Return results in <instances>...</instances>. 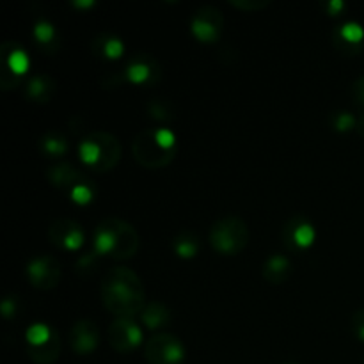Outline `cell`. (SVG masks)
Instances as JSON below:
<instances>
[{
    "mask_svg": "<svg viewBox=\"0 0 364 364\" xmlns=\"http://www.w3.org/2000/svg\"><path fill=\"white\" fill-rule=\"evenodd\" d=\"M39 151L48 159H60L70 151V142L60 132L48 130L39 139Z\"/></svg>",
    "mask_w": 364,
    "mask_h": 364,
    "instance_id": "obj_23",
    "label": "cell"
},
{
    "mask_svg": "<svg viewBox=\"0 0 364 364\" xmlns=\"http://www.w3.org/2000/svg\"><path fill=\"white\" fill-rule=\"evenodd\" d=\"M159 63L149 55H135L128 60L124 68L123 80H128L135 85H153L160 80Z\"/></svg>",
    "mask_w": 364,
    "mask_h": 364,
    "instance_id": "obj_12",
    "label": "cell"
},
{
    "mask_svg": "<svg viewBox=\"0 0 364 364\" xmlns=\"http://www.w3.org/2000/svg\"><path fill=\"white\" fill-rule=\"evenodd\" d=\"M92 53L96 57H103L107 60L119 59L124 53V43L121 41V38H117L116 34H110V32H103L98 38L92 41Z\"/></svg>",
    "mask_w": 364,
    "mask_h": 364,
    "instance_id": "obj_20",
    "label": "cell"
},
{
    "mask_svg": "<svg viewBox=\"0 0 364 364\" xmlns=\"http://www.w3.org/2000/svg\"><path fill=\"white\" fill-rule=\"evenodd\" d=\"M333 41L341 52L345 53H355L363 46L364 41V28L355 21H347L341 27L336 28L333 36Z\"/></svg>",
    "mask_w": 364,
    "mask_h": 364,
    "instance_id": "obj_17",
    "label": "cell"
},
{
    "mask_svg": "<svg viewBox=\"0 0 364 364\" xmlns=\"http://www.w3.org/2000/svg\"><path fill=\"white\" fill-rule=\"evenodd\" d=\"M0 63H2V70H0V85L2 89L9 91L20 85L21 78L31 68V60H28L27 52L23 46L18 41H6L0 46Z\"/></svg>",
    "mask_w": 364,
    "mask_h": 364,
    "instance_id": "obj_6",
    "label": "cell"
},
{
    "mask_svg": "<svg viewBox=\"0 0 364 364\" xmlns=\"http://www.w3.org/2000/svg\"><path fill=\"white\" fill-rule=\"evenodd\" d=\"M78 155L85 167H89L91 171L107 173L119 164L123 146H121L119 139L110 132L95 130L89 132L82 139L80 146H78Z\"/></svg>",
    "mask_w": 364,
    "mask_h": 364,
    "instance_id": "obj_4",
    "label": "cell"
},
{
    "mask_svg": "<svg viewBox=\"0 0 364 364\" xmlns=\"http://www.w3.org/2000/svg\"><path fill=\"white\" fill-rule=\"evenodd\" d=\"M249 228L244 219L237 215H226L215 220L210 230V244L217 252L235 256L244 251L249 244Z\"/></svg>",
    "mask_w": 364,
    "mask_h": 364,
    "instance_id": "obj_5",
    "label": "cell"
},
{
    "mask_svg": "<svg viewBox=\"0 0 364 364\" xmlns=\"http://www.w3.org/2000/svg\"><path fill=\"white\" fill-rule=\"evenodd\" d=\"M354 95H355V100H358L359 107H361L363 114H364V77L358 78V80H355Z\"/></svg>",
    "mask_w": 364,
    "mask_h": 364,
    "instance_id": "obj_31",
    "label": "cell"
},
{
    "mask_svg": "<svg viewBox=\"0 0 364 364\" xmlns=\"http://www.w3.org/2000/svg\"><path fill=\"white\" fill-rule=\"evenodd\" d=\"M352 329L354 334L364 343V309H358L352 316Z\"/></svg>",
    "mask_w": 364,
    "mask_h": 364,
    "instance_id": "obj_30",
    "label": "cell"
},
{
    "mask_svg": "<svg viewBox=\"0 0 364 364\" xmlns=\"http://www.w3.org/2000/svg\"><path fill=\"white\" fill-rule=\"evenodd\" d=\"M100 331L92 320H78L70 331V347L75 354L89 355L98 348Z\"/></svg>",
    "mask_w": 364,
    "mask_h": 364,
    "instance_id": "obj_14",
    "label": "cell"
},
{
    "mask_svg": "<svg viewBox=\"0 0 364 364\" xmlns=\"http://www.w3.org/2000/svg\"><path fill=\"white\" fill-rule=\"evenodd\" d=\"M141 238L130 223L117 217H107L96 226L92 251L112 259H130L139 251Z\"/></svg>",
    "mask_w": 364,
    "mask_h": 364,
    "instance_id": "obj_2",
    "label": "cell"
},
{
    "mask_svg": "<svg viewBox=\"0 0 364 364\" xmlns=\"http://www.w3.org/2000/svg\"><path fill=\"white\" fill-rule=\"evenodd\" d=\"M25 272H27V277L32 287L38 288V290H52V288L59 284L60 276H63L60 263L57 262V258L50 255L32 258L27 263Z\"/></svg>",
    "mask_w": 364,
    "mask_h": 364,
    "instance_id": "obj_9",
    "label": "cell"
},
{
    "mask_svg": "<svg viewBox=\"0 0 364 364\" xmlns=\"http://www.w3.org/2000/svg\"><path fill=\"white\" fill-rule=\"evenodd\" d=\"M46 178H48V181L53 187L60 188V191L70 194V192L87 176H85L84 173H80L73 164L59 162L53 164V166H50L48 169H46Z\"/></svg>",
    "mask_w": 364,
    "mask_h": 364,
    "instance_id": "obj_15",
    "label": "cell"
},
{
    "mask_svg": "<svg viewBox=\"0 0 364 364\" xmlns=\"http://www.w3.org/2000/svg\"><path fill=\"white\" fill-rule=\"evenodd\" d=\"M57 84L53 82L52 77L45 73L32 75L27 82H25L23 95L34 103H48L50 100L55 96Z\"/></svg>",
    "mask_w": 364,
    "mask_h": 364,
    "instance_id": "obj_16",
    "label": "cell"
},
{
    "mask_svg": "<svg viewBox=\"0 0 364 364\" xmlns=\"http://www.w3.org/2000/svg\"><path fill=\"white\" fill-rule=\"evenodd\" d=\"M171 245H173V251L183 259H192L194 256H198L199 249H201V242H199V238L192 231H181V233H178L173 238V244Z\"/></svg>",
    "mask_w": 364,
    "mask_h": 364,
    "instance_id": "obj_24",
    "label": "cell"
},
{
    "mask_svg": "<svg viewBox=\"0 0 364 364\" xmlns=\"http://www.w3.org/2000/svg\"><path fill=\"white\" fill-rule=\"evenodd\" d=\"M178 151L176 135L171 128H146L132 142L134 159L146 169H162L169 166Z\"/></svg>",
    "mask_w": 364,
    "mask_h": 364,
    "instance_id": "obj_3",
    "label": "cell"
},
{
    "mask_svg": "<svg viewBox=\"0 0 364 364\" xmlns=\"http://www.w3.org/2000/svg\"><path fill=\"white\" fill-rule=\"evenodd\" d=\"M48 237L52 244L64 251H77L85 242V233L80 224L68 217H60L50 224Z\"/></svg>",
    "mask_w": 364,
    "mask_h": 364,
    "instance_id": "obj_11",
    "label": "cell"
},
{
    "mask_svg": "<svg viewBox=\"0 0 364 364\" xmlns=\"http://www.w3.org/2000/svg\"><path fill=\"white\" fill-rule=\"evenodd\" d=\"M224 28V16L215 6H203L194 13L191 20V31L198 41L205 45L219 41Z\"/></svg>",
    "mask_w": 364,
    "mask_h": 364,
    "instance_id": "obj_8",
    "label": "cell"
},
{
    "mask_svg": "<svg viewBox=\"0 0 364 364\" xmlns=\"http://www.w3.org/2000/svg\"><path fill=\"white\" fill-rule=\"evenodd\" d=\"M109 341L114 350L119 352V354H128L142 343V329L134 318L119 316L110 323Z\"/></svg>",
    "mask_w": 364,
    "mask_h": 364,
    "instance_id": "obj_10",
    "label": "cell"
},
{
    "mask_svg": "<svg viewBox=\"0 0 364 364\" xmlns=\"http://www.w3.org/2000/svg\"><path fill=\"white\" fill-rule=\"evenodd\" d=\"M102 302L119 318H134L146 306V291L141 277L127 267H114L103 276L100 284Z\"/></svg>",
    "mask_w": 364,
    "mask_h": 364,
    "instance_id": "obj_1",
    "label": "cell"
},
{
    "mask_svg": "<svg viewBox=\"0 0 364 364\" xmlns=\"http://www.w3.org/2000/svg\"><path fill=\"white\" fill-rule=\"evenodd\" d=\"M343 9H345V4L341 2V0H329V2L326 4V11L331 14V16H338Z\"/></svg>",
    "mask_w": 364,
    "mask_h": 364,
    "instance_id": "obj_32",
    "label": "cell"
},
{
    "mask_svg": "<svg viewBox=\"0 0 364 364\" xmlns=\"http://www.w3.org/2000/svg\"><path fill=\"white\" fill-rule=\"evenodd\" d=\"M331 124L336 132H350L354 128L358 130V117L348 110H340L331 116Z\"/></svg>",
    "mask_w": 364,
    "mask_h": 364,
    "instance_id": "obj_26",
    "label": "cell"
},
{
    "mask_svg": "<svg viewBox=\"0 0 364 364\" xmlns=\"http://www.w3.org/2000/svg\"><path fill=\"white\" fill-rule=\"evenodd\" d=\"M283 364H299V363H283Z\"/></svg>",
    "mask_w": 364,
    "mask_h": 364,
    "instance_id": "obj_34",
    "label": "cell"
},
{
    "mask_svg": "<svg viewBox=\"0 0 364 364\" xmlns=\"http://www.w3.org/2000/svg\"><path fill=\"white\" fill-rule=\"evenodd\" d=\"M32 36H34L36 45H38L43 52L53 53L59 50V32H57L55 25H53L46 16L36 18Z\"/></svg>",
    "mask_w": 364,
    "mask_h": 364,
    "instance_id": "obj_18",
    "label": "cell"
},
{
    "mask_svg": "<svg viewBox=\"0 0 364 364\" xmlns=\"http://www.w3.org/2000/svg\"><path fill=\"white\" fill-rule=\"evenodd\" d=\"M144 355L149 364H183L187 350L174 334L159 333L146 341Z\"/></svg>",
    "mask_w": 364,
    "mask_h": 364,
    "instance_id": "obj_7",
    "label": "cell"
},
{
    "mask_svg": "<svg viewBox=\"0 0 364 364\" xmlns=\"http://www.w3.org/2000/svg\"><path fill=\"white\" fill-rule=\"evenodd\" d=\"M141 320L149 331H159L169 326L173 316H171V309L167 306L155 301L144 306V309L141 311Z\"/></svg>",
    "mask_w": 364,
    "mask_h": 364,
    "instance_id": "obj_22",
    "label": "cell"
},
{
    "mask_svg": "<svg viewBox=\"0 0 364 364\" xmlns=\"http://www.w3.org/2000/svg\"><path fill=\"white\" fill-rule=\"evenodd\" d=\"M363 364H364V359H363Z\"/></svg>",
    "mask_w": 364,
    "mask_h": 364,
    "instance_id": "obj_35",
    "label": "cell"
},
{
    "mask_svg": "<svg viewBox=\"0 0 364 364\" xmlns=\"http://www.w3.org/2000/svg\"><path fill=\"white\" fill-rule=\"evenodd\" d=\"M0 313H2L4 318L7 320L16 318L18 313H20V299H18L16 295L2 299V302H0Z\"/></svg>",
    "mask_w": 364,
    "mask_h": 364,
    "instance_id": "obj_28",
    "label": "cell"
},
{
    "mask_svg": "<svg viewBox=\"0 0 364 364\" xmlns=\"http://www.w3.org/2000/svg\"><path fill=\"white\" fill-rule=\"evenodd\" d=\"M92 4H95L92 0H85V2H84V0H75L73 6L75 7H89V6H92Z\"/></svg>",
    "mask_w": 364,
    "mask_h": 364,
    "instance_id": "obj_33",
    "label": "cell"
},
{
    "mask_svg": "<svg viewBox=\"0 0 364 364\" xmlns=\"http://www.w3.org/2000/svg\"><path fill=\"white\" fill-rule=\"evenodd\" d=\"M230 4L242 11H259L265 9L270 4V0H230Z\"/></svg>",
    "mask_w": 364,
    "mask_h": 364,
    "instance_id": "obj_29",
    "label": "cell"
},
{
    "mask_svg": "<svg viewBox=\"0 0 364 364\" xmlns=\"http://www.w3.org/2000/svg\"><path fill=\"white\" fill-rule=\"evenodd\" d=\"M283 238L287 242L288 249H291V251H304V249L311 247L313 242H315V226L306 217L295 215L284 224Z\"/></svg>",
    "mask_w": 364,
    "mask_h": 364,
    "instance_id": "obj_13",
    "label": "cell"
},
{
    "mask_svg": "<svg viewBox=\"0 0 364 364\" xmlns=\"http://www.w3.org/2000/svg\"><path fill=\"white\" fill-rule=\"evenodd\" d=\"M95 196H96V187H95V181H92L91 178H85L84 181H80V183L70 192L71 201H75L77 205H89V203L95 199Z\"/></svg>",
    "mask_w": 364,
    "mask_h": 364,
    "instance_id": "obj_25",
    "label": "cell"
},
{
    "mask_svg": "<svg viewBox=\"0 0 364 364\" xmlns=\"http://www.w3.org/2000/svg\"><path fill=\"white\" fill-rule=\"evenodd\" d=\"M291 262L283 255H272L263 265V277L272 284H283L291 276Z\"/></svg>",
    "mask_w": 364,
    "mask_h": 364,
    "instance_id": "obj_19",
    "label": "cell"
},
{
    "mask_svg": "<svg viewBox=\"0 0 364 364\" xmlns=\"http://www.w3.org/2000/svg\"><path fill=\"white\" fill-rule=\"evenodd\" d=\"M27 354L31 361L36 364H53L60 355V340L59 334H53L48 341L39 345H28Z\"/></svg>",
    "mask_w": 364,
    "mask_h": 364,
    "instance_id": "obj_21",
    "label": "cell"
},
{
    "mask_svg": "<svg viewBox=\"0 0 364 364\" xmlns=\"http://www.w3.org/2000/svg\"><path fill=\"white\" fill-rule=\"evenodd\" d=\"M148 112L151 114V117L162 121H171L174 117L173 109H171L169 103L164 102V100H151L148 105Z\"/></svg>",
    "mask_w": 364,
    "mask_h": 364,
    "instance_id": "obj_27",
    "label": "cell"
}]
</instances>
